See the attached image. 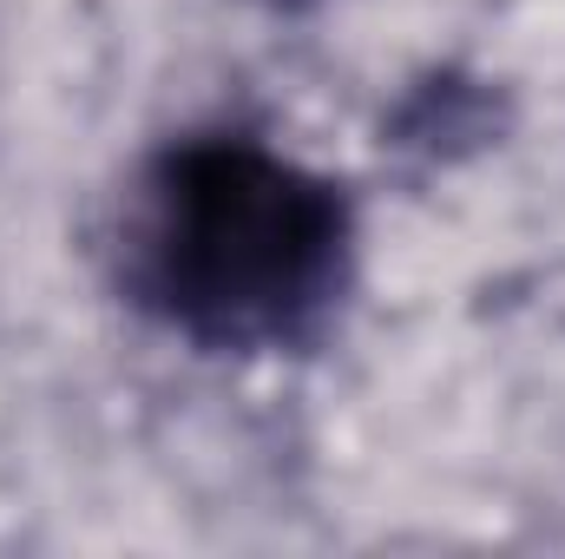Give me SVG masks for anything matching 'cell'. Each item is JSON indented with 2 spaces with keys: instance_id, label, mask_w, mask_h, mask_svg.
I'll return each mask as SVG.
<instances>
[{
  "instance_id": "cell-1",
  "label": "cell",
  "mask_w": 565,
  "mask_h": 559,
  "mask_svg": "<svg viewBox=\"0 0 565 559\" xmlns=\"http://www.w3.org/2000/svg\"><path fill=\"white\" fill-rule=\"evenodd\" d=\"M349 257L342 184L244 133L164 145L126 218V289L204 349L302 342L342 296Z\"/></svg>"
}]
</instances>
